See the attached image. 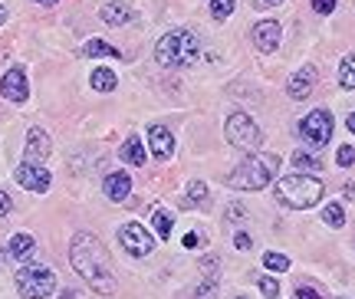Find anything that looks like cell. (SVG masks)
Masks as SVG:
<instances>
[{
    "instance_id": "obj_1",
    "label": "cell",
    "mask_w": 355,
    "mask_h": 299,
    "mask_svg": "<svg viewBox=\"0 0 355 299\" xmlns=\"http://www.w3.org/2000/svg\"><path fill=\"white\" fill-rule=\"evenodd\" d=\"M69 263H73V270H76L96 293H102V296L115 293L112 260H109L105 247L99 244V237H92V234H76L73 244H69Z\"/></svg>"
},
{
    "instance_id": "obj_2",
    "label": "cell",
    "mask_w": 355,
    "mask_h": 299,
    "mask_svg": "<svg viewBox=\"0 0 355 299\" xmlns=\"http://www.w3.org/2000/svg\"><path fill=\"white\" fill-rule=\"evenodd\" d=\"M279 175V155H250L230 171L227 185L234 191H263Z\"/></svg>"
},
{
    "instance_id": "obj_3",
    "label": "cell",
    "mask_w": 355,
    "mask_h": 299,
    "mask_svg": "<svg viewBox=\"0 0 355 299\" xmlns=\"http://www.w3.org/2000/svg\"><path fill=\"white\" fill-rule=\"evenodd\" d=\"M198 56H201V43L191 30H171L155 46V60L162 66H175V69H184L191 62H198Z\"/></svg>"
},
{
    "instance_id": "obj_4",
    "label": "cell",
    "mask_w": 355,
    "mask_h": 299,
    "mask_svg": "<svg viewBox=\"0 0 355 299\" xmlns=\"http://www.w3.org/2000/svg\"><path fill=\"white\" fill-rule=\"evenodd\" d=\"M277 198L279 204H286L293 211H306V207H316L322 200V181L313 175H290L277 181Z\"/></svg>"
},
{
    "instance_id": "obj_5",
    "label": "cell",
    "mask_w": 355,
    "mask_h": 299,
    "mask_svg": "<svg viewBox=\"0 0 355 299\" xmlns=\"http://www.w3.org/2000/svg\"><path fill=\"white\" fill-rule=\"evenodd\" d=\"M224 135H227V142L234 145V148H241V151H257L260 148V142H263V132L257 128V122L247 112L230 115L227 125H224Z\"/></svg>"
},
{
    "instance_id": "obj_6",
    "label": "cell",
    "mask_w": 355,
    "mask_h": 299,
    "mask_svg": "<svg viewBox=\"0 0 355 299\" xmlns=\"http://www.w3.org/2000/svg\"><path fill=\"white\" fill-rule=\"evenodd\" d=\"M17 289L24 299H46L56 289V276L50 266H24L17 273Z\"/></svg>"
},
{
    "instance_id": "obj_7",
    "label": "cell",
    "mask_w": 355,
    "mask_h": 299,
    "mask_svg": "<svg viewBox=\"0 0 355 299\" xmlns=\"http://www.w3.org/2000/svg\"><path fill=\"white\" fill-rule=\"evenodd\" d=\"M300 135L309 148H322V145H329L332 138V115L326 109H316V112H309L300 122Z\"/></svg>"
},
{
    "instance_id": "obj_8",
    "label": "cell",
    "mask_w": 355,
    "mask_h": 299,
    "mask_svg": "<svg viewBox=\"0 0 355 299\" xmlns=\"http://www.w3.org/2000/svg\"><path fill=\"white\" fill-rule=\"evenodd\" d=\"M119 240H122V247H125L132 257H148V253L155 250L152 234H148L141 224H125L122 230H119Z\"/></svg>"
},
{
    "instance_id": "obj_9",
    "label": "cell",
    "mask_w": 355,
    "mask_h": 299,
    "mask_svg": "<svg viewBox=\"0 0 355 299\" xmlns=\"http://www.w3.org/2000/svg\"><path fill=\"white\" fill-rule=\"evenodd\" d=\"M50 171L46 168H40V164L33 162H24L20 168H17V185L26 187V191H33V194H43L46 187H50Z\"/></svg>"
},
{
    "instance_id": "obj_10",
    "label": "cell",
    "mask_w": 355,
    "mask_h": 299,
    "mask_svg": "<svg viewBox=\"0 0 355 299\" xmlns=\"http://www.w3.org/2000/svg\"><path fill=\"white\" fill-rule=\"evenodd\" d=\"M0 96H3V99H10V102H26L30 86H26V73L20 69V66L7 69V76L0 79Z\"/></svg>"
},
{
    "instance_id": "obj_11",
    "label": "cell",
    "mask_w": 355,
    "mask_h": 299,
    "mask_svg": "<svg viewBox=\"0 0 355 299\" xmlns=\"http://www.w3.org/2000/svg\"><path fill=\"white\" fill-rule=\"evenodd\" d=\"M279 37H283V30H279L277 20H263V24L254 26V46L260 53H273V50H277Z\"/></svg>"
},
{
    "instance_id": "obj_12",
    "label": "cell",
    "mask_w": 355,
    "mask_h": 299,
    "mask_svg": "<svg viewBox=\"0 0 355 299\" xmlns=\"http://www.w3.org/2000/svg\"><path fill=\"white\" fill-rule=\"evenodd\" d=\"M148 145H152L158 162H168V158L175 155V135L168 132L165 125H152V128H148Z\"/></svg>"
},
{
    "instance_id": "obj_13",
    "label": "cell",
    "mask_w": 355,
    "mask_h": 299,
    "mask_svg": "<svg viewBox=\"0 0 355 299\" xmlns=\"http://www.w3.org/2000/svg\"><path fill=\"white\" fill-rule=\"evenodd\" d=\"M313 89H316V69H313V66H303V69L290 79L286 92H290V99L303 102V99H309V96H313Z\"/></svg>"
},
{
    "instance_id": "obj_14",
    "label": "cell",
    "mask_w": 355,
    "mask_h": 299,
    "mask_svg": "<svg viewBox=\"0 0 355 299\" xmlns=\"http://www.w3.org/2000/svg\"><path fill=\"white\" fill-rule=\"evenodd\" d=\"M50 135L43 132V128H30L26 132V162H33V164H40L46 155H50Z\"/></svg>"
},
{
    "instance_id": "obj_15",
    "label": "cell",
    "mask_w": 355,
    "mask_h": 299,
    "mask_svg": "<svg viewBox=\"0 0 355 299\" xmlns=\"http://www.w3.org/2000/svg\"><path fill=\"white\" fill-rule=\"evenodd\" d=\"M128 194H132V178L125 175V171H115V175L105 178V198L109 200H125Z\"/></svg>"
},
{
    "instance_id": "obj_16",
    "label": "cell",
    "mask_w": 355,
    "mask_h": 299,
    "mask_svg": "<svg viewBox=\"0 0 355 299\" xmlns=\"http://www.w3.org/2000/svg\"><path fill=\"white\" fill-rule=\"evenodd\" d=\"M99 17L105 20V24H112V26H122V24H132V7L128 3H105L99 10Z\"/></svg>"
},
{
    "instance_id": "obj_17",
    "label": "cell",
    "mask_w": 355,
    "mask_h": 299,
    "mask_svg": "<svg viewBox=\"0 0 355 299\" xmlns=\"http://www.w3.org/2000/svg\"><path fill=\"white\" fill-rule=\"evenodd\" d=\"M33 250H37V240L30 237V234H17V237H10V244H7V253H10L13 260H26Z\"/></svg>"
},
{
    "instance_id": "obj_18",
    "label": "cell",
    "mask_w": 355,
    "mask_h": 299,
    "mask_svg": "<svg viewBox=\"0 0 355 299\" xmlns=\"http://www.w3.org/2000/svg\"><path fill=\"white\" fill-rule=\"evenodd\" d=\"M122 162L135 164V168H141V164H145V145H141L139 138H128L125 145H122Z\"/></svg>"
},
{
    "instance_id": "obj_19",
    "label": "cell",
    "mask_w": 355,
    "mask_h": 299,
    "mask_svg": "<svg viewBox=\"0 0 355 299\" xmlns=\"http://www.w3.org/2000/svg\"><path fill=\"white\" fill-rule=\"evenodd\" d=\"M89 83H92V89H99V92H112V89L119 86V79H115L112 69H96Z\"/></svg>"
},
{
    "instance_id": "obj_20",
    "label": "cell",
    "mask_w": 355,
    "mask_h": 299,
    "mask_svg": "<svg viewBox=\"0 0 355 299\" xmlns=\"http://www.w3.org/2000/svg\"><path fill=\"white\" fill-rule=\"evenodd\" d=\"M86 56H112V60H119V56H122V50L109 46L105 40H89V43H86Z\"/></svg>"
},
{
    "instance_id": "obj_21",
    "label": "cell",
    "mask_w": 355,
    "mask_h": 299,
    "mask_svg": "<svg viewBox=\"0 0 355 299\" xmlns=\"http://www.w3.org/2000/svg\"><path fill=\"white\" fill-rule=\"evenodd\" d=\"M188 207H198V204H207V185L204 181H191L188 185V198H184Z\"/></svg>"
},
{
    "instance_id": "obj_22",
    "label": "cell",
    "mask_w": 355,
    "mask_h": 299,
    "mask_svg": "<svg viewBox=\"0 0 355 299\" xmlns=\"http://www.w3.org/2000/svg\"><path fill=\"white\" fill-rule=\"evenodd\" d=\"M152 224H155V230H158V237H162V240L171 237V214H168V211H162V207H155Z\"/></svg>"
},
{
    "instance_id": "obj_23",
    "label": "cell",
    "mask_w": 355,
    "mask_h": 299,
    "mask_svg": "<svg viewBox=\"0 0 355 299\" xmlns=\"http://www.w3.org/2000/svg\"><path fill=\"white\" fill-rule=\"evenodd\" d=\"M339 86L355 89V56H345L343 66H339Z\"/></svg>"
},
{
    "instance_id": "obj_24",
    "label": "cell",
    "mask_w": 355,
    "mask_h": 299,
    "mask_svg": "<svg viewBox=\"0 0 355 299\" xmlns=\"http://www.w3.org/2000/svg\"><path fill=\"white\" fill-rule=\"evenodd\" d=\"M234 7H237V0H211V17L214 20H227Z\"/></svg>"
},
{
    "instance_id": "obj_25",
    "label": "cell",
    "mask_w": 355,
    "mask_h": 299,
    "mask_svg": "<svg viewBox=\"0 0 355 299\" xmlns=\"http://www.w3.org/2000/svg\"><path fill=\"white\" fill-rule=\"evenodd\" d=\"M322 221L329 227H343L345 224V211H343V204H329L326 211H322Z\"/></svg>"
},
{
    "instance_id": "obj_26",
    "label": "cell",
    "mask_w": 355,
    "mask_h": 299,
    "mask_svg": "<svg viewBox=\"0 0 355 299\" xmlns=\"http://www.w3.org/2000/svg\"><path fill=\"white\" fill-rule=\"evenodd\" d=\"M263 266L266 270H273V273H283V270H290V257H283V253H266Z\"/></svg>"
},
{
    "instance_id": "obj_27",
    "label": "cell",
    "mask_w": 355,
    "mask_h": 299,
    "mask_svg": "<svg viewBox=\"0 0 355 299\" xmlns=\"http://www.w3.org/2000/svg\"><path fill=\"white\" fill-rule=\"evenodd\" d=\"M293 164H296V168H303V175H306V171H313V168H319V158H313V155H306V151H296V155H293Z\"/></svg>"
},
{
    "instance_id": "obj_28",
    "label": "cell",
    "mask_w": 355,
    "mask_h": 299,
    "mask_svg": "<svg viewBox=\"0 0 355 299\" xmlns=\"http://www.w3.org/2000/svg\"><path fill=\"white\" fill-rule=\"evenodd\" d=\"M260 293L270 296V299H277L279 296V283L273 280V276H263V280H260Z\"/></svg>"
},
{
    "instance_id": "obj_29",
    "label": "cell",
    "mask_w": 355,
    "mask_h": 299,
    "mask_svg": "<svg viewBox=\"0 0 355 299\" xmlns=\"http://www.w3.org/2000/svg\"><path fill=\"white\" fill-rule=\"evenodd\" d=\"M336 162L343 164V168H349V164L355 162V148H352V145H343V148L336 151Z\"/></svg>"
},
{
    "instance_id": "obj_30",
    "label": "cell",
    "mask_w": 355,
    "mask_h": 299,
    "mask_svg": "<svg viewBox=\"0 0 355 299\" xmlns=\"http://www.w3.org/2000/svg\"><path fill=\"white\" fill-rule=\"evenodd\" d=\"M313 10H316V13H322V17H326V13H332V10H336V0H313Z\"/></svg>"
},
{
    "instance_id": "obj_31",
    "label": "cell",
    "mask_w": 355,
    "mask_h": 299,
    "mask_svg": "<svg viewBox=\"0 0 355 299\" xmlns=\"http://www.w3.org/2000/svg\"><path fill=\"white\" fill-rule=\"evenodd\" d=\"M296 299H322V293L313 287H296Z\"/></svg>"
},
{
    "instance_id": "obj_32",
    "label": "cell",
    "mask_w": 355,
    "mask_h": 299,
    "mask_svg": "<svg viewBox=\"0 0 355 299\" xmlns=\"http://www.w3.org/2000/svg\"><path fill=\"white\" fill-rule=\"evenodd\" d=\"M13 211V200H10V194L7 191H0V217H7V214Z\"/></svg>"
},
{
    "instance_id": "obj_33",
    "label": "cell",
    "mask_w": 355,
    "mask_h": 299,
    "mask_svg": "<svg viewBox=\"0 0 355 299\" xmlns=\"http://www.w3.org/2000/svg\"><path fill=\"white\" fill-rule=\"evenodd\" d=\"M201 270H204V273H207V276H211V280H214V270H217V257H204V260H201Z\"/></svg>"
},
{
    "instance_id": "obj_34",
    "label": "cell",
    "mask_w": 355,
    "mask_h": 299,
    "mask_svg": "<svg viewBox=\"0 0 355 299\" xmlns=\"http://www.w3.org/2000/svg\"><path fill=\"white\" fill-rule=\"evenodd\" d=\"M250 244H254V240H250V234H237V237H234V247H237V250H250Z\"/></svg>"
},
{
    "instance_id": "obj_35",
    "label": "cell",
    "mask_w": 355,
    "mask_h": 299,
    "mask_svg": "<svg viewBox=\"0 0 355 299\" xmlns=\"http://www.w3.org/2000/svg\"><path fill=\"white\" fill-rule=\"evenodd\" d=\"M184 247H191V250L198 247V234H188V237H184Z\"/></svg>"
},
{
    "instance_id": "obj_36",
    "label": "cell",
    "mask_w": 355,
    "mask_h": 299,
    "mask_svg": "<svg viewBox=\"0 0 355 299\" xmlns=\"http://www.w3.org/2000/svg\"><path fill=\"white\" fill-rule=\"evenodd\" d=\"M3 20H7V7L0 3V26H3Z\"/></svg>"
},
{
    "instance_id": "obj_37",
    "label": "cell",
    "mask_w": 355,
    "mask_h": 299,
    "mask_svg": "<svg viewBox=\"0 0 355 299\" xmlns=\"http://www.w3.org/2000/svg\"><path fill=\"white\" fill-rule=\"evenodd\" d=\"M349 132H352V135H355V112L349 115Z\"/></svg>"
},
{
    "instance_id": "obj_38",
    "label": "cell",
    "mask_w": 355,
    "mask_h": 299,
    "mask_svg": "<svg viewBox=\"0 0 355 299\" xmlns=\"http://www.w3.org/2000/svg\"><path fill=\"white\" fill-rule=\"evenodd\" d=\"M63 299H76V293H73V289H66V293H63Z\"/></svg>"
},
{
    "instance_id": "obj_39",
    "label": "cell",
    "mask_w": 355,
    "mask_h": 299,
    "mask_svg": "<svg viewBox=\"0 0 355 299\" xmlns=\"http://www.w3.org/2000/svg\"><path fill=\"white\" fill-rule=\"evenodd\" d=\"M37 3H46V7H50V3H60V0H37Z\"/></svg>"
},
{
    "instance_id": "obj_40",
    "label": "cell",
    "mask_w": 355,
    "mask_h": 299,
    "mask_svg": "<svg viewBox=\"0 0 355 299\" xmlns=\"http://www.w3.org/2000/svg\"><path fill=\"white\" fill-rule=\"evenodd\" d=\"M260 3H283V0H260Z\"/></svg>"
}]
</instances>
